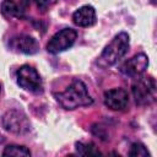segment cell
<instances>
[{
    "label": "cell",
    "instance_id": "1",
    "mask_svg": "<svg viewBox=\"0 0 157 157\" xmlns=\"http://www.w3.org/2000/svg\"><path fill=\"white\" fill-rule=\"evenodd\" d=\"M54 97L61 104L63 108L70 110L76 109L78 107L91 105L93 103V98L90 96L86 85L80 80L72 81V83L65 91L55 93Z\"/></svg>",
    "mask_w": 157,
    "mask_h": 157
},
{
    "label": "cell",
    "instance_id": "2",
    "mask_svg": "<svg viewBox=\"0 0 157 157\" xmlns=\"http://www.w3.org/2000/svg\"><path fill=\"white\" fill-rule=\"evenodd\" d=\"M129 34L125 32L118 33L109 44L103 49L101 56L98 58V64L103 66H110L118 63L129 50Z\"/></svg>",
    "mask_w": 157,
    "mask_h": 157
},
{
    "label": "cell",
    "instance_id": "3",
    "mask_svg": "<svg viewBox=\"0 0 157 157\" xmlns=\"http://www.w3.org/2000/svg\"><path fill=\"white\" fill-rule=\"evenodd\" d=\"M132 96L135 98L136 104L147 105L155 102L156 99V82L151 76L139 77L131 87Z\"/></svg>",
    "mask_w": 157,
    "mask_h": 157
},
{
    "label": "cell",
    "instance_id": "4",
    "mask_svg": "<svg viewBox=\"0 0 157 157\" xmlns=\"http://www.w3.org/2000/svg\"><path fill=\"white\" fill-rule=\"evenodd\" d=\"M17 83L20 87L23 90L32 92V93H39L43 90L42 85V78L38 74V71L29 66V65H23L18 69L17 71Z\"/></svg>",
    "mask_w": 157,
    "mask_h": 157
},
{
    "label": "cell",
    "instance_id": "5",
    "mask_svg": "<svg viewBox=\"0 0 157 157\" xmlns=\"http://www.w3.org/2000/svg\"><path fill=\"white\" fill-rule=\"evenodd\" d=\"M2 126L7 131L16 134V135L26 134L31 129V124L26 114L16 109H11L5 113V115L2 117Z\"/></svg>",
    "mask_w": 157,
    "mask_h": 157
},
{
    "label": "cell",
    "instance_id": "6",
    "mask_svg": "<svg viewBox=\"0 0 157 157\" xmlns=\"http://www.w3.org/2000/svg\"><path fill=\"white\" fill-rule=\"evenodd\" d=\"M77 37V33L72 28H64L59 32H56L48 42L47 44V50L52 54H58L61 53L66 49H69L75 39Z\"/></svg>",
    "mask_w": 157,
    "mask_h": 157
},
{
    "label": "cell",
    "instance_id": "7",
    "mask_svg": "<svg viewBox=\"0 0 157 157\" xmlns=\"http://www.w3.org/2000/svg\"><path fill=\"white\" fill-rule=\"evenodd\" d=\"M147 66H148L147 55L144 53H139L132 58H130L129 60H126L120 66V71L126 76L136 77V76H140L147 69Z\"/></svg>",
    "mask_w": 157,
    "mask_h": 157
},
{
    "label": "cell",
    "instance_id": "8",
    "mask_svg": "<svg viewBox=\"0 0 157 157\" xmlns=\"http://www.w3.org/2000/svg\"><path fill=\"white\" fill-rule=\"evenodd\" d=\"M129 103V94L124 88H112L104 92V104L112 110H124Z\"/></svg>",
    "mask_w": 157,
    "mask_h": 157
},
{
    "label": "cell",
    "instance_id": "9",
    "mask_svg": "<svg viewBox=\"0 0 157 157\" xmlns=\"http://www.w3.org/2000/svg\"><path fill=\"white\" fill-rule=\"evenodd\" d=\"M10 47L23 54H34L39 49V44L37 39L28 34H18L10 39Z\"/></svg>",
    "mask_w": 157,
    "mask_h": 157
},
{
    "label": "cell",
    "instance_id": "10",
    "mask_svg": "<svg viewBox=\"0 0 157 157\" xmlns=\"http://www.w3.org/2000/svg\"><path fill=\"white\" fill-rule=\"evenodd\" d=\"M72 21L78 27H90L96 23V11L91 5H85L72 13Z\"/></svg>",
    "mask_w": 157,
    "mask_h": 157
},
{
    "label": "cell",
    "instance_id": "11",
    "mask_svg": "<svg viewBox=\"0 0 157 157\" xmlns=\"http://www.w3.org/2000/svg\"><path fill=\"white\" fill-rule=\"evenodd\" d=\"M25 5H20L17 6L15 1L12 0H4V2L1 4V12L6 18H11V17H22V13L25 11Z\"/></svg>",
    "mask_w": 157,
    "mask_h": 157
},
{
    "label": "cell",
    "instance_id": "12",
    "mask_svg": "<svg viewBox=\"0 0 157 157\" xmlns=\"http://www.w3.org/2000/svg\"><path fill=\"white\" fill-rule=\"evenodd\" d=\"M2 156H13V157H28L31 151L26 146L21 145H9L2 151Z\"/></svg>",
    "mask_w": 157,
    "mask_h": 157
},
{
    "label": "cell",
    "instance_id": "13",
    "mask_svg": "<svg viewBox=\"0 0 157 157\" xmlns=\"http://www.w3.org/2000/svg\"><path fill=\"white\" fill-rule=\"evenodd\" d=\"M76 151L78 155L81 156H101V151L96 147L94 144L90 142V144H83V142H76Z\"/></svg>",
    "mask_w": 157,
    "mask_h": 157
},
{
    "label": "cell",
    "instance_id": "14",
    "mask_svg": "<svg viewBox=\"0 0 157 157\" xmlns=\"http://www.w3.org/2000/svg\"><path fill=\"white\" fill-rule=\"evenodd\" d=\"M129 156H131V157H148L150 156V152L147 151V148L145 147V145H142L140 142H135L130 147Z\"/></svg>",
    "mask_w": 157,
    "mask_h": 157
},
{
    "label": "cell",
    "instance_id": "15",
    "mask_svg": "<svg viewBox=\"0 0 157 157\" xmlns=\"http://www.w3.org/2000/svg\"><path fill=\"white\" fill-rule=\"evenodd\" d=\"M92 132L96 135V136H98L99 139H102V140H107L108 139V134H107V131L104 130V128H102L101 125H93L92 126Z\"/></svg>",
    "mask_w": 157,
    "mask_h": 157
},
{
    "label": "cell",
    "instance_id": "16",
    "mask_svg": "<svg viewBox=\"0 0 157 157\" xmlns=\"http://www.w3.org/2000/svg\"><path fill=\"white\" fill-rule=\"evenodd\" d=\"M34 2H36V6L39 9V10H42V11H45L49 6H50V0H34Z\"/></svg>",
    "mask_w": 157,
    "mask_h": 157
}]
</instances>
